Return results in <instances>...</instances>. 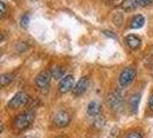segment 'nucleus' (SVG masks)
Segmentation results:
<instances>
[{"label": "nucleus", "mask_w": 153, "mask_h": 138, "mask_svg": "<svg viewBox=\"0 0 153 138\" xmlns=\"http://www.w3.org/2000/svg\"><path fill=\"white\" fill-rule=\"evenodd\" d=\"M135 78H136V70L128 67L121 71L120 77H119V83L122 88H128L135 81Z\"/></svg>", "instance_id": "20e7f679"}, {"label": "nucleus", "mask_w": 153, "mask_h": 138, "mask_svg": "<svg viewBox=\"0 0 153 138\" xmlns=\"http://www.w3.org/2000/svg\"><path fill=\"white\" fill-rule=\"evenodd\" d=\"M145 24V19L143 15H136L130 22V28L131 29H140L143 25Z\"/></svg>", "instance_id": "ddd939ff"}, {"label": "nucleus", "mask_w": 153, "mask_h": 138, "mask_svg": "<svg viewBox=\"0 0 153 138\" xmlns=\"http://www.w3.org/2000/svg\"><path fill=\"white\" fill-rule=\"evenodd\" d=\"M124 42H126L127 46L129 48H131V50H137L142 45V39L139 38L138 36H136V35H128V36H126Z\"/></svg>", "instance_id": "9d476101"}, {"label": "nucleus", "mask_w": 153, "mask_h": 138, "mask_svg": "<svg viewBox=\"0 0 153 138\" xmlns=\"http://www.w3.org/2000/svg\"><path fill=\"white\" fill-rule=\"evenodd\" d=\"M89 88V78L88 77H82L79 78V81L77 82L76 84L74 85V89H73V94L74 96H82Z\"/></svg>", "instance_id": "0eeeda50"}, {"label": "nucleus", "mask_w": 153, "mask_h": 138, "mask_svg": "<svg viewBox=\"0 0 153 138\" xmlns=\"http://www.w3.org/2000/svg\"><path fill=\"white\" fill-rule=\"evenodd\" d=\"M124 138H143V135L139 131H130L124 136Z\"/></svg>", "instance_id": "f3484780"}, {"label": "nucleus", "mask_w": 153, "mask_h": 138, "mask_svg": "<svg viewBox=\"0 0 153 138\" xmlns=\"http://www.w3.org/2000/svg\"><path fill=\"white\" fill-rule=\"evenodd\" d=\"M139 100H140V94L139 93H135L130 97L129 100V108L134 114H136L138 112V105H139Z\"/></svg>", "instance_id": "9b49d317"}, {"label": "nucleus", "mask_w": 153, "mask_h": 138, "mask_svg": "<svg viewBox=\"0 0 153 138\" xmlns=\"http://www.w3.org/2000/svg\"><path fill=\"white\" fill-rule=\"evenodd\" d=\"M104 123H105V119H104V117H101V116H98V117H96L94 124H96L98 128H101V127H104Z\"/></svg>", "instance_id": "a211bd4d"}, {"label": "nucleus", "mask_w": 153, "mask_h": 138, "mask_svg": "<svg viewBox=\"0 0 153 138\" xmlns=\"http://www.w3.org/2000/svg\"><path fill=\"white\" fill-rule=\"evenodd\" d=\"M0 7H1V19L2 17H5L6 15V5H5V2H0Z\"/></svg>", "instance_id": "6ab92c4d"}, {"label": "nucleus", "mask_w": 153, "mask_h": 138, "mask_svg": "<svg viewBox=\"0 0 153 138\" xmlns=\"http://www.w3.org/2000/svg\"><path fill=\"white\" fill-rule=\"evenodd\" d=\"M74 89V77L71 75H66L59 83V91L61 93H67Z\"/></svg>", "instance_id": "6e6552de"}, {"label": "nucleus", "mask_w": 153, "mask_h": 138, "mask_svg": "<svg viewBox=\"0 0 153 138\" xmlns=\"http://www.w3.org/2000/svg\"><path fill=\"white\" fill-rule=\"evenodd\" d=\"M107 104L108 107L111 108L113 112H122L124 108V98L123 94L119 90L112 91L107 97Z\"/></svg>", "instance_id": "f03ea898"}, {"label": "nucleus", "mask_w": 153, "mask_h": 138, "mask_svg": "<svg viewBox=\"0 0 153 138\" xmlns=\"http://www.w3.org/2000/svg\"><path fill=\"white\" fill-rule=\"evenodd\" d=\"M24 138H33V137H31V136H27V137H24Z\"/></svg>", "instance_id": "4be33fe9"}, {"label": "nucleus", "mask_w": 153, "mask_h": 138, "mask_svg": "<svg viewBox=\"0 0 153 138\" xmlns=\"http://www.w3.org/2000/svg\"><path fill=\"white\" fill-rule=\"evenodd\" d=\"M51 78H52V75H51V71H42L40 74L37 75L36 77V85L38 86L40 90H45L50 86V83H51Z\"/></svg>", "instance_id": "423d86ee"}, {"label": "nucleus", "mask_w": 153, "mask_h": 138, "mask_svg": "<svg viewBox=\"0 0 153 138\" xmlns=\"http://www.w3.org/2000/svg\"><path fill=\"white\" fill-rule=\"evenodd\" d=\"M70 114H69L67 111H63V109H60V111H56L54 113L53 116V123L59 127V128H63V127H67L69 123H70Z\"/></svg>", "instance_id": "39448f33"}, {"label": "nucleus", "mask_w": 153, "mask_h": 138, "mask_svg": "<svg viewBox=\"0 0 153 138\" xmlns=\"http://www.w3.org/2000/svg\"><path fill=\"white\" fill-rule=\"evenodd\" d=\"M14 77H15V74H13V73H7V74L1 75V77H0L1 86H6L9 83H12L14 81Z\"/></svg>", "instance_id": "2eb2a0df"}, {"label": "nucleus", "mask_w": 153, "mask_h": 138, "mask_svg": "<svg viewBox=\"0 0 153 138\" xmlns=\"http://www.w3.org/2000/svg\"><path fill=\"white\" fill-rule=\"evenodd\" d=\"M149 105H150V108L153 111V93L150 96V100H149Z\"/></svg>", "instance_id": "412c9836"}, {"label": "nucleus", "mask_w": 153, "mask_h": 138, "mask_svg": "<svg viewBox=\"0 0 153 138\" xmlns=\"http://www.w3.org/2000/svg\"><path fill=\"white\" fill-rule=\"evenodd\" d=\"M152 2H153V0H139L140 6H147V5H151Z\"/></svg>", "instance_id": "aec40b11"}, {"label": "nucleus", "mask_w": 153, "mask_h": 138, "mask_svg": "<svg viewBox=\"0 0 153 138\" xmlns=\"http://www.w3.org/2000/svg\"><path fill=\"white\" fill-rule=\"evenodd\" d=\"M29 99H30V97H29L28 93H25V92H23V91L17 92L15 96L9 100L8 107L12 108V109H16V108L25 106V105L29 102Z\"/></svg>", "instance_id": "7ed1b4c3"}, {"label": "nucleus", "mask_w": 153, "mask_h": 138, "mask_svg": "<svg viewBox=\"0 0 153 138\" xmlns=\"http://www.w3.org/2000/svg\"><path fill=\"white\" fill-rule=\"evenodd\" d=\"M65 73H66V69L63 68V67H61V66H55V67H53L52 70H51L52 78L60 79V81L65 77Z\"/></svg>", "instance_id": "4468645a"}, {"label": "nucleus", "mask_w": 153, "mask_h": 138, "mask_svg": "<svg viewBox=\"0 0 153 138\" xmlns=\"http://www.w3.org/2000/svg\"><path fill=\"white\" fill-rule=\"evenodd\" d=\"M33 120H35V111L29 109V111H25L20 115H17L13 122V125L16 130H24L28 127H30Z\"/></svg>", "instance_id": "f257e3e1"}, {"label": "nucleus", "mask_w": 153, "mask_h": 138, "mask_svg": "<svg viewBox=\"0 0 153 138\" xmlns=\"http://www.w3.org/2000/svg\"><path fill=\"white\" fill-rule=\"evenodd\" d=\"M101 111H102V108H101V105H100L98 101H91V102L88 105V108H86L88 115L91 116V117H94V119L100 116Z\"/></svg>", "instance_id": "1a4fd4ad"}, {"label": "nucleus", "mask_w": 153, "mask_h": 138, "mask_svg": "<svg viewBox=\"0 0 153 138\" xmlns=\"http://www.w3.org/2000/svg\"><path fill=\"white\" fill-rule=\"evenodd\" d=\"M140 6L139 0H123L121 2V7L124 10H134Z\"/></svg>", "instance_id": "f8f14e48"}, {"label": "nucleus", "mask_w": 153, "mask_h": 138, "mask_svg": "<svg viewBox=\"0 0 153 138\" xmlns=\"http://www.w3.org/2000/svg\"><path fill=\"white\" fill-rule=\"evenodd\" d=\"M29 22H30V15H29V14H24V15L21 16V19H20V24H21V27L28 28Z\"/></svg>", "instance_id": "dca6fc26"}]
</instances>
